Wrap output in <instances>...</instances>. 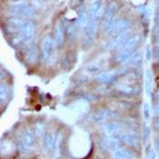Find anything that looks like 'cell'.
<instances>
[{
	"label": "cell",
	"mask_w": 159,
	"mask_h": 159,
	"mask_svg": "<svg viewBox=\"0 0 159 159\" xmlns=\"http://www.w3.org/2000/svg\"><path fill=\"white\" fill-rule=\"evenodd\" d=\"M158 125V127H159V122H158V125Z\"/></svg>",
	"instance_id": "9a60e30c"
},
{
	"label": "cell",
	"mask_w": 159,
	"mask_h": 159,
	"mask_svg": "<svg viewBox=\"0 0 159 159\" xmlns=\"http://www.w3.org/2000/svg\"><path fill=\"white\" fill-rule=\"evenodd\" d=\"M114 157L116 159H134V156L130 152L122 148L116 149L114 152Z\"/></svg>",
	"instance_id": "6da1fadb"
},
{
	"label": "cell",
	"mask_w": 159,
	"mask_h": 159,
	"mask_svg": "<svg viewBox=\"0 0 159 159\" xmlns=\"http://www.w3.org/2000/svg\"><path fill=\"white\" fill-rule=\"evenodd\" d=\"M156 113H157V115H158L159 116V105L158 106H157V107H156Z\"/></svg>",
	"instance_id": "4fadbf2b"
},
{
	"label": "cell",
	"mask_w": 159,
	"mask_h": 159,
	"mask_svg": "<svg viewBox=\"0 0 159 159\" xmlns=\"http://www.w3.org/2000/svg\"><path fill=\"white\" fill-rule=\"evenodd\" d=\"M156 56H157V57H159V48L157 49V51H156Z\"/></svg>",
	"instance_id": "5bb4252c"
},
{
	"label": "cell",
	"mask_w": 159,
	"mask_h": 159,
	"mask_svg": "<svg viewBox=\"0 0 159 159\" xmlns=\"http://www.w3.org/2000/svg\"><path fill=\"white\" fill-rule=\"evenodd\" d=\"M152 84H153V77H152V74L149 70H147L146 74V88H147V93L151 92L152 89Z\"/></svg>",
	"instance_id": "8992f818"
},
{
	"label": "cell",
	"mask_w": 159,
	"mask_h": 159,
	"mask_svg": "<svg viewBox=\"0 0 159 159\" xmlns=\"http://www.w3.org/2000/svg\"><path fill=\"white\" fill-rule=\"evenodd\" d=\"M112 78H113V74H111V73L101 74L100 75H98V81H101V82L110 81Z\"/></svg>",
	"instance_id": "ba28073f"
},
{
	"label": "cell",
	"mask_w": 159,
	"mask_h": 159,
	"mask_svg": "<svg viewBox=\"0 0 159 159\" xmlns=\"http://www.w3.org/2000/svg\"><path fill=\"white\" fill-rule=\"evenodd\" d=\"M45 145H46V147H48V148H51L52 147V146H53V137H52V135H49V134L46 135Z\"/></svg>",
	"instance_id": "9c48e42d"
},
{
	"label": "cell",
	"mask_w": 159,
	"mask_h": 159,
	"mask_svg": "<svg viewBox=\"0 0 159 159\" xmlns=\"http://www.w3.org/2000/svg\"><path fill=\"white\" fill-rule=\"evenodd\" d=\"M121 137L124 140V142H125L127 145H130L132 147H135L138 143L137 137L133 134H123Z\"/></svg>",
	"instance_id": "277c9868"
},
{
	"label": "cell",
	"mask_w": 159,
	"mask_h": 159,
	"mask_svg": "<svg viewBox=\"0 0 159 159\" xmlns=\"http://www.w3.org/2000/svg\"><path fill=\"white\" fill-rule=\"evenodd\" d=\"M149 158L150 159H155L156 158V153L154 150H151L150 151V154H149Z\"/></svg>",
	"instance_id": "7c38bea8"
},
{
	"label": "cell",
	"mask_w": 159,
	"mask_h": 159,
	"mask_svg": "<svg viewBox=\"0 0 159 159\" xmlns=\"http://www.w3.org/2000/svg\"><path fill=\"white\" fill-rule=\"evenodd\" d=\"M22 142H23V145H24V147L25 148H30V147H33V145H34V138H33L32 134L29 133V132H25L24 136H23Z\"/></svg>",
	"instance_id": "5b68a950"
},
{
	"label": "cell",
	"mask_w": 159,
	"mask_h": 159,
	"mask_svg": "<svg viewBox=\"0 0 159 159\" xmlns=\"http://www.w3.org/2000/svg\"><path fill=\"white\" fill-rule=\"evenodd\" d=\"M43 132V125H37L36 126V133H37V135H40V133Z\"/></svg>",
	"instance_id": "8fae6325"
},
{
	"label": "cell",
	"mask_w": 159,
	"mask_h": 159,
	"mask_svg": "<svg viewBox=\"0 0 159 159\" xmlns=\"http://www.w3.org/2000/svg\"><path fill=\"white\" fill-rule=\"evenodd\" d=\"M119 142L116 138H107L104 141H102V147H106L109 150L116 149L118 146Z\"/></svg>",
	"instance_id": "3957f363"
},
{
	"label": "cell",
	"mask_w": 159,
	"mask_h": 159,
	"mask_svg": "<svg viewBox=\"0 0 159 159\" xmlns=\"http://www.w3.org/2000/svg\"><path fill=\"white\" fill-rule=\"evenodd\" d=\"M144 115H145V117L147 119L149 118V116H150V108H149L148 104H145V106H144Z\"/></svg>",
	"instance_id": "30bf717a"
},
{
	"label": "cell",
	"mask_w": 159,
	"mask_h": 159,
	"mask_svg": "<svg viewBox=\"0 0 159 159\" xmlns=\"http://www.w3.org/2000/svg\"><path fill=\"white\" fill-rule=\"evenodd\" d=\"M114 114L110 112V111H103V112H100L98 113V115H96L94 116V121L95 122H103L108 118H111L113 117Z\"/></svg>",
	"instance_id": "7a4b0ae2"
},
{
	"label": "cell",
	"mask_w": 159,
	"mask_h": 159,
	"mask_svg": "<svg viewBox=\"0 0 159 159\" xmlns=\"http://www.w3.org/2000/svg\"><path fill=\"white\" fill-rule=\"evenodd\" d=\"M104 129L106 130L107 133L111 134V133H115L116 131L119 130V125L116 124H107L106 125H104Z\"/></svg>",
	"instance_id": "52a82bcc"
}]
</instances>
